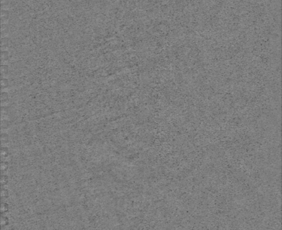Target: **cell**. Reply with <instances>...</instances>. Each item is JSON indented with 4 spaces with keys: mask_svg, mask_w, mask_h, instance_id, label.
<instances>
[{
    "mask_svg": "<svg viewBox=\"0 0 282 230\" xmlns=\"http://www.w3.org/2000/svg\"><path fill=\"white\" fill-rule=\"evenodd\" d=\"M9 12L6 9H1V22L7 23L9 19Z\"/></svg>",
    "mask_w": 282,
    "mask_h": 230,
    "instance_id": "1",
    "label": "cell"
},
{
    "mask_svg": "<svg viewBox=\"0 0 282 230\" xmlns=\"http://www.w3.org/2000/svg\"><path fill=\"white\" fill-rule=\"evenodd\" d=\"M1 73L2 76H6L9 73V66L7 64H2L1 66Z\"/></svg>",
    "mask_w": 282,
    "mask_h": 230,
    "instance_id": "5",
    "label": "cell"
},
{
    "mask_svg": "<svg viewBox=\"0 0 282 230\" xmlns=\"http://www.w3.org/2000/svg\"><path fill=\"white\" fill-rule=\"evenodd\" d=\"M1 87L3 88L8 87L9 86L8 80L7 78H3L1 80Z\"/></svg>",
    "mask_w": 282,
    "mask_h": 230,
    "instance_id": "6",
    "label": "cell"
},
{
    "mask_svg": "<svg viewBox=\"0 0 282 230\" xmlns=\"http://www.w3.org/2000/svg\"><path fill=\"white\" fill-rule=\"evenodd\" d=\"M9 38L7 37H2L1 38V49L2 50H7L9 46Z\"/></svg>",
    "mask_w": 282,
    "mask_h": 230,
    "instance_id": "2",
    "label": "cell"
},
{
    "mask_svg": "<svg viewBox=\"0 0 282 230\" xmlns=\"http://www.w3.org/2000/svg\"><path fill=\"white\" fill-rule=\"evenodd\" d=\"M1 140L3 142H7L8 140V136L7 134H2L1 136Z\"/></svg>",
    "mask_w": 282,
    "mask_h": 230,
    "instance_id": "14",
    "label": "cell"
},
{
    "mask_svg": "<svg viewBox=\"0 0 282 230\" xmlns=\"http://www.w3.org/2000/svg\"><path fill=\"white\" fill-rule=\"evenodd\" d=\"M8 97V94L6 93H1V101H7Z\"/></svg>",
    "mask_w": 282,
    "mask_h": 230,
    "instance_id": "11",
    "label": "cell"
},
{
    "mask_svg": "<svg viewBox=\"0 0 282 230\" xmlns=\"http://www.w3.org/2000/svg\"><path fill=\"white\" fill-rule=\"evenodd\" d=\"M8 163H7V162H2L1 163V170L5 171V170L8 169Z\"/></svg>",
    "mask_w": 282,
    "mask_h": 230,
    "instance_id": "9",
    "label": "cell"
},
{
    "mask_svg": "<svg viewBox=\"0 0 282 230\" xmlns=\"http://www.w3.org/2000/svg\"><path fill=\"white\" fill-rule=\"evenodd\" d=\"M9 59V53L7 50H2L1 53V60L2 63L8 61Z\"/></svg>",
    "mask_w": 282,
    "mask_h": 230,
    "instance_id": "4",
    "label": "cell"
},
{
    "mask_svg": "<svg viewBox=\"0 0 282 230\" xmlns=\"http://www.w3.org/2000/svg\"><path fill=\"white\" fill-rule=\"evenodd\" d=\"M9 32V26L7 23H1V35L2 37H7Z\"/></svg>",
    "mask_w": 282,
    "mask_h": 230,
    "instance_id": "3",
    "label": "cell"
},
{
    "mask_svg": "<svg viewBox=\"0 0 282 230\" xmlns=\"http://www.w3.org/2000/svg\"><path fill=\"white\" fill-rule=\"evenodd\" d=\"M8 204H4V203L1 204V211L2 212H5V211H8Z\"/></svg>",
    "mask_w": 282,
    "mask_h": 230,
    "instance_id": "13",
    "label": "cell"
},
{
    "mask_svg": "<svg viewBox=\"0 0 282 230\" xmlns=\"http://www.w3.org/2000/svg\"><path fill=\"white\" fill-rule=\"evenodd\" d=\"M1 224L2 225H6L8 224V218L4 217H1Z\"/></svg>",
    "mask_w": 282,
    "mask_h": 230,
    "instance_id": "12",
    "label": "cell"
},
{
    "mask_svg": "<svg viewBox=\"0 0 282 230\" xmlns=\"http://www.w3.org/2000/svg\"><path fill=\"white\" fill-rule=\"evenodd\" d=\"M8 196V191L6 190H2L1 191V196L2 197H7Z\"/></svg>",
    "mask_w": 282,
    "mask_h": 230,
    "instance_id": "15",
    "label": "cell"
},
{
    "mask_svg": "<svg viewBox=\"0 0 282 230\" xmlns=\"http://www.w3.org/2000/svg\"><path fill=\"white\" fill-rule=\"evenodd\" d=\"M1 154L2 157H7V156H8V150H7V149H1Z\"/></svg>",
    "mask_w": 282,
    "mask_h": 230,
    "instance_id": "10",
    "label": "cell"
},
{
    "mask_svg": "<svg viewBox=\"0 0 282 230\" xmlns=\"http://www.w3.org/2000/svg\"><path fill=\"white\" fill-rule=\"evenodd\" d=\"M7 182H8V178H7V176H6V175L1 176V184H2V185H5V184L7 183Z\"/></svg>",
    "mask_w": 282,
    "mask_h": 230,
    "instance_id": "8",
    "label": "cell"
},
{
    "mask_svg": "<svg viewBox=\"0 0 282 230\" xmlns=\"http://www.w3.org/2000/svg\"><path fill=\"white\" fill-rule=\"evenodd\" d=\"M9 5V0H1V6L2 9H6Z\"/></svg>",
    "mask_w": 282,
    "mask_h": 230,
    "instance_id": "7",
    "label": "cell"
}]
</instances>
